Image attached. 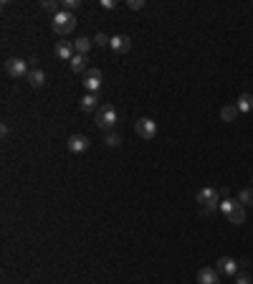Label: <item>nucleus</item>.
Returning a JSON list of instances; mask_svg holds the SVG:
<instances>
[{
  "label": "nucleus",
  "mask_w": 253,
  "mask_h": 284,
  "mask_svg": "<svg viewBox=\"0 0 253 284\" xmlns=\"http://www.w3.org/2000/svg\"><path fill=\"white\" fill-rule=\"evenodd\" d=\"M220 117H223V122H233V119L238 117V107H235V104H233V107H226L220 112Z\"/></svg>",
  "instance_id": "6ab92c4d"
},
{
  "label": "nucleus",
  "mask_w": 253,
  "mask_h": 284,
  "mask_svg": "<svg viewBox=\"0 0 253 284\" xmlns=\"http://www.w3.org/2000/svg\"><path fill=\"white\" fill-rule=\"evenodd\" d=\"M84 86H86L92 94H96L99 86H101V71H99V69H89V71L84 74Z\"/></svg>",
  "instance_id": "6e6552de"
},
{
  "label": "nucleus",
  "mask_w": 253,
  "mask_h": 284,
  "mask_svg": "<svg viewBox=\"0 0 253 284\" xmlns=\"http://www.w3.org/2000/svg\"><path fill=\"white\" fill-rule=\"evenodd\" d=\"M101 8H107V10L116 8V0H101Z\"/></svg>",
  "instance_id": "a878e982"
},
{
  "label": "nucleus",
  "mask_w": 253,
  "mask_h": 284,
  "mask_svg": "<svg viewBox=\"0 0 253 284\" xmlns=\"http://www.w3.org/2000/svg\"><path fill=\"white\" fill-rule=\"evenodd\" d=\"M51 28H53L58 36H69L73 28H76V16H73V13H69V10H61L58 16H53Z\"/></svg>",
  "instance_id": "f257e3e1"
},
{
  "label": "nucleus",
  "mask_w": 253,
  "mask_h": 284,
  "mask_svg": "<svg viewBox=\"0 0 253 284\" xmlns=\"http://www.w3.org/2000/svg\"><path fill=\"white\" fill-rule=\"evenodd\" d=\"M238 203L241 206H253V188H243L238 193Z\"/></svg>",
  "instance_id": "f3484780"
},
{
  "label": "nucleus",
  "mask_w": 253,
  "mask_h": 284,
  "mask_svg": "<svg viewBox=\"0 0 253 284\" xmlns=\"http://www.w3.org/2000/svg\"><path fill=\"white\" fill-rule=\"evenodd\" d=\"M129 10H139V8H144V0H129Z\"/></svg>",
  "instance_id": "5701e85b"
},
{
  "label": "nucleus",
  "mask_w": 253,
  "mask_h": 284,
  "mask_svg": "<svg viewBox=\"0 0 253 284\" xmlns=\"http://www.w3.org/2000/svg\"><path fill=\"white\" fill-rule=\"evenodd\" d=\"M218 196H220V193L215 188H203V190H198V203H203L207 211H210V208L218 206Z\"/></svg>",
  "instance_id": "0eeeda50"
},
{
  "label": "nucleus",
  "mask_w": 253,
  "mask_h": 284,
  "mask_svg": "<svg viewBox=\"0 0 253 284\" xmlns=\"http://www.w3.org/2000/svg\"><path fill=\"white\" fill-rule=\"evenodd\" d=\"M235 107H238V112H251L253 109V94H241L235 102Z\"/></svg>",
  "instance_id": "dca6fc26"
},
{
  "label": "nucleus",
  "mask_w": 253,
  "mask_h": 284,
  "mask_svg": "<svg viewBox=\"0 0 253 284\" xmlns=\"http://www.w3.org/2000/svg\"><path fill=\"white\" fill-rule=\"evenodd\" d=\"M235 284H251V277L248 274H235Z\"/></svg>",
  "instance_id": "393cba45"
},
{
  "label": "nucleus",
  "mask_w": 253,
  "mask_h": 284,
  "mask_svg": "<svg viewBox=\"0 0 253 284\" xmlns=\"http://www.w3.org/2000/svg\"><path fill=\"white\" fill-rule=\"evenodd\" d=\"M116 125V109L112 104H101L96 109V127L99 129H112Z\"/></svg>",
  "instance_id": "7ed1b4c3"
},
{
  "label": "nucleus",
  "mask_w": 253,
  "mask_h": 284,
  "mask_svg": "<svg viewBox=\"0 0 253 284\" xmlns=\"http://www.w3.org/2000/svg\"><path fill=\"white\" fill-rule=\"evenodd\" d=\"M112 51L114 53H127L129 49H132V41H129V36H112Z\"/></svg>",
  "instance_id": "9b49d317"
},
{
  "label": "nucleus",
  "mask_w": 253,
  "mask_h": 284,
  "mask_svg": "<svg viewBox=\"0 0 253 284\" xmlns=\"http://www.w3.org/2000/svg\"><path fill=\"white\" fill-rule=\"evenodd\" d=\"M73 8H79V0H64V10H73Z\"/></svg>",
  "instance_id": "b1692460"
},
{
  "label": "nucleus",
  "mask_w": 253,
  "mask_h": 284,
  "mask_svg": "<svg viewBox=\"0 0 253 284\" xmlns=\"http://www.w3.org/2000/svg\"><path fill=\"white\" fill-rule=\"evenodd\" d=\"M28 84H31L33 89H41L43 84H46V74H43L41 69H31V71H28Z\"/></svg>",
  "instance_id": "f8f14e48"
},
{
  "label": "nucleus",
  "mask_w": 253,
  "mask_h": 284,
  "mask_svg": "<svg viewBox=\"0 0 253 284\" xmlns=\"http://www.w3.org/2000/svg\"><path fill=\"white\" fill-rule=\"evenodd\" d=\"M5 74L13 79H18V77H28V66L23 58H8L5 61Z\"/></svg>",
  "instance_id": "39448f33"
},
{
  "label": "nucleus",
  "mask_w": 253,
  "mask_h": 284,
  "mask_svg": "<svg viewBox=\"0 0 253 284\" xmlns=\"http://www.w3.org/2000/svg\"><path fill=\"white\" fill-rule=\"evenodd\" d=\"M69 66H71L73 74H86V71H89V69H86V56H84V53H76V56H73L71 61H69Z\"/></svg>",
  "instance_id": "4468645a"
},
{
  "label": "nucleus",
  "mask_w": 253,
  "mask_h": 284,
  "mask_svg": "<svg viewBox=\"0 0 253 284\" xmlns=\"http://www.w3.org/2000/svg\"><path fill=\"white\" fill-rule=\"evenodd\" d=\"M61 8H64V3H53V0H46V3H43V10H48V13H53V16H58V13H61Z\"/></svg>",
  "instance_id": "aec40b11"
},
{
  "label": "nucleus",
  "mask_w": 253,
  "mask_h": 284,
  "mask_svg": "<svg viewBox=\"0 0 253 284\" xmlns=\"http://www.w3.org/2000/svg\"><path fill=\"white\" fill-rule=\"evenodd\" d=\"M99 99H96V94H92V92H89L81 102H79V107H81V112H96L99 109V104H96Z\"/></svg>",
  "instance_id": "2eb2a0df"
},
{
  "label": "nucleus",
  "mask_w": 253,
  "mask_h": 284,
  "mask_svg": "<svg viewBox=\"0 0 253 284\" xmlns=\"http://www.w3.org/2000/svg\"><path fill=\"white\" fill-rule=\"evenodd\" d=\"M215 272L223 274V277H235V274H238V261L230 259V257H220V259H218V266H215Z\"/></svg>",
  "instance_id": "423d86ee"
},
{
  "label": "nucleus",
  "mask_w": 253,
  "mask_h": 284,
  "mask_svg": "<svg viewBox=\"0 0 253 284\" xmlns=\"http://www.w3.org/2000/svg\"><path fill=\"white\" fill-rule=\"evenodd\" d=\"M251 183H253V178H251Z\"/></svg>",
  "instance_id": "bb28decb"
},
{
  "label": "nucleus",
  "mask_w": 253,
  "mask_h": 284,
  "mask_svg": "<svg viewBox=\"0 0 253 284\" xmlns=\"http://www.w3.org/2000/svg\"><path fill=\"white\" fill-rule=\"evenodd\" d=\"M198 284H220V277L213 266H203L198 272Z\"/></svg>",
  "instance_id": "1a4fd4ad"
},
{
  "label": "nucleus",
  "mask_w": 253,
  "mask_h": 284,
  "mask_svg": "<svg viewBox=\"0 0 253 284\" xmlns=\"http://www.w3.org/2000/svg\"><path fill=\"white\" fill-rule=\"evenodd\" d=\"M135 132L139 134L142 140H155L157 137V122L150 119V117H142V119L135 122Z\"/></svg>",
  "instance_id": "20e7f679"
},
{
  "label": "nucleus",
  "mask_w": 253,
  "mask_h": 284,
  "mask_svg": "<svg viewBox=\"0 0 253 284\" xmlns=\"http://www.w3.org/2000/svg\"><path fill=\"white\" fill-rule=\"evenodd\" d=\"M69 150L71 153L89 150V137H86V134H71V137H69Z\"/></svg>",
  "instance_id": "9d476101"
},
{
  "label": "nucleus",
  "mask_w": 253,
  "mask_h": 284,
  "mask_svg": "<svg viewBox=\"0 0 253 284\" xmlns=\"http://www.w3.org/2000/svg\"><path fill=\"white\" fill-rule=\"evenodd\" d=\"M94 41H96V46H107V43H112V38H109L107 33H96Z\"/></svg>",
  "instance_id": "4be33fe9"
},
{
  "label": "nucleus",
  "mask_w": 253,
  "mask_h": 284,
  "mask_svg": "<svg viewBox=\"0 0 253 284\" xmlns=\"http://www.w3.org/2000/svg\"><path fill=\"white\" fill-rule=\"evenodd\" d=\"M53 53H56V58H61V61H71V58L76 56V53H73V46H71V43H66V41L58 43Z\"/></svg>",
  "instance_id": "ddd939ff"
},
{
  "label": "nucleus",
  "mask_w": 253,
  "mask_h": 284,
  "mask_svg": "<svg viewBox=\"0 0 253 284\" xmlns=\"http://www.w3.org/2000/svg\"><path fill=\"white\" fill-rule=\"evenodd\" d=\"M104 142H107L109 147H119V145H122V137H119V134H107Z\"/></svg>",
  "instance_id": "412c9836"
},
{
  "label": "nucleus",
  "mask_w": 253,
  "mask_h": 284,
  "mask_svg": "<svg viewBox=\"0 0 253 284\" xmlns=\"http://www.w3.org/2000/svg\"><path fill=\"white\" fill-rule=\"evenodd\" d=\"M73 49H76V53H86L89 49H92V38H76V41H73Z\"/></svg>",
  "instance_id": "a211bd4d"
},
{
  "label": "nucleus",
  "mask_w": 253,
  "mask_h": 284,
  "mask_svg": "<svg viewBox=\"0 0 253 284\" xmlns=\"http://www.w3.org/2000/svg\"><path fill=\"white\" fill-rule=\"evenodd\" d=\"M220 211H223V216H226L230 223H235V226H241V223L246 221V211H243V206L238 203V201L226 198V201L220 203Z\"/></svg>",
  "instance_id": "f03ea898"
}]
</instances>
